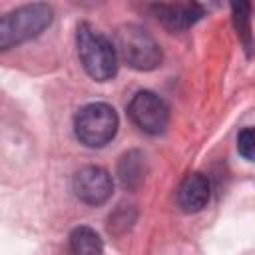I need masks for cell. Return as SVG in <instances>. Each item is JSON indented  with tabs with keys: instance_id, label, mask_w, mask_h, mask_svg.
<instances>
[{
	"instance_id": "6",
	"label": "cell",
	"mask_w": 255,
	"mask_h": 255,
	"mask_svg": "<svg viewBox=\"0 0 255 255\" xmlns=\"http://www.w3.org/2000/svg\"><path fill=\"white\" fill-rule=\"evenodd\" d=\"M74 193L86 205H102L112 197V175L100 165H86L74 175Z\"/></svg>"
},
{
	"instance_id": "8",
	"label": "cell",
	"mask_w": 255,
	"mask_h": 255,
	"mask_svg": "<svg viewBox=\"0 0 255 255\" xmlns=\"http://www.w3.org/2000/svg\"><path fill=\"white\" fill-rule=\"evenodd\" d=\"M209 201V181L203 173H189L177 189V203L185 213L201 211Z\"/></svg>"
},
{
	"instance_id": "7",
	"label": "cell",
	"mask_w": 255,
	"mask_h": 255,
	"mask_svg": "<svg viewBox=\"0 0 255 255\" xmlns=\"http://www.w3.org/2000/svg\"><path fill=\"white\" fill-rule=\"evenodd\" d=\"M153 14L157 16V20L171 32H179V30H187L189 26H193L201 16H203V8L195 2H179V4H155L153 6Z\"/></svg>"
},
{
	"instance_id": "9",
	"label": "cell",
	"mask_w": 255,
	"mask_h": 255,
	"mask_svg": "<svg viewBox=\"0 0 255 255\" xmlns=\"http://www.w3.org/2000/svg\"><path fill=\"white\" fill-rule=\"evenodd\" d=\"M70 251L72 255H102V239L92 227H76L70 233Z\"/></svg>"
},
{
	"instance_id": "3",
	"label": "cell",
	"mask_w": 255,
	"mask_h": 255,
	"mask_svg": "<svg viewBox=\"0 0 255 255\" xmlns=\"http://www.w3.org/2000/svg\"><path fill=\"white\" fill-rule=\"evenodd\" d=\"M116 52L133 70L149 72L161 64V48L149 32L126 24L116 32Z\"/></svg>"
},
{
	"instance_id": "12",
	"label": "cell",
	"mask_w": 255,
	"mask_h": 255,
	"mask_svg": "<svg viewBox=\"0 0 255 255\" xmlns=\"http://www.w3.org/2000/svg\"><path fill=\"white\" fill-rule=\"evenodd\" d=\"M237 151L245 159L255 161V126L245 128V129L239 131V135H237Z\"/></svg>"
},
{
	"instance_id": "5",
	"label": "cell",
	"mask_w": 255,
	"mask_h": 255,
	"mask_svg": "<svg viewBox=\"0 0 255 255\" xmlns=\"http://www.w3.org/2000/svg\"><path fill=\"white\" fill-rule=\"evenodd\" d=\"M128 114L131 122L145 133H161L167 128L169 122V108L167 104L153 92L141 90L137 92L129 104H128Z\"/></svg>"
},
{
	"instance_id": "10",
	"label": "cell",
	"mask_w": 255,
	"mask_h": 255,
	"mask_svg": "<svg viewBox=\"0 0 255 255\" xmlns=\"http://www.w3.org/2000/svg\"><path fill=\"white\" fill-rule=\"evenodd\" d=\"M143 155L139 151H129L122 157L120 161V177L122 183L129 189H135L137 185L143 183Z\"/></svg>"
},
{
	"instance_id": "4",
	"label": "cell",
	"mask_w": 255,
	"mask_h": 255,
	"mask_svg": "<svg viewBox=\"0 0 255 255\" xmlns=\"http://www.w3.org/2000/svg\"><path fill=\"white\" fill-rule=\"evenodd\" d=\"M118 114L110 104L96 102L84 106L74 118L76 137L88 147H104L116 137Z\"/></svg>"
},
{
	"instance_id": "11",
	"label": "cell",
	"mask_w": 255,
	"mask_h": 255,
	"mask_svg": "<svg viewBox=\"0 0 255 255\" xmlns=\"http://www.w3.org/2000/svg\"><path fill=\"white\" fill-rule=\"evenodd\" d=\"M233 10V22H235V28H237V34L243 38L245 44H249V38H251V4L247 2H235L231 6Z\"/></svg>"
},
{
	"instance_id": "2",
	"label": "cell",
	"mask_w": 255,
	"mask_h": 255,
	"mask_svg": "<svg viewBox=\"0 0 255 255\" xmlns=\"http://www.w3.org/2000/svg\"><path fill=\"white\" fill-rule=\"evenodd\" d=\"M54 12L48 4H26L0 18V48L10 50L40 36L52 24Z\"/></svg>"
},
{
	"instance_id": "1",
	"label": "cell",
	"mask_w": 255,
	"mask_h": 255,
	"mask_svg": "<svg viewBox=\"0 0 255 255\" xmlns=\"http://www.w3.org/2000/svg\"><path fill=\"white\" fill-rule=\"evenodd\" d=\"M78 56L90 78L98 82L112 80L118 72V52L116 46L94 26L82 22L76 32Z\"/></svg>"
}]
</instances>
